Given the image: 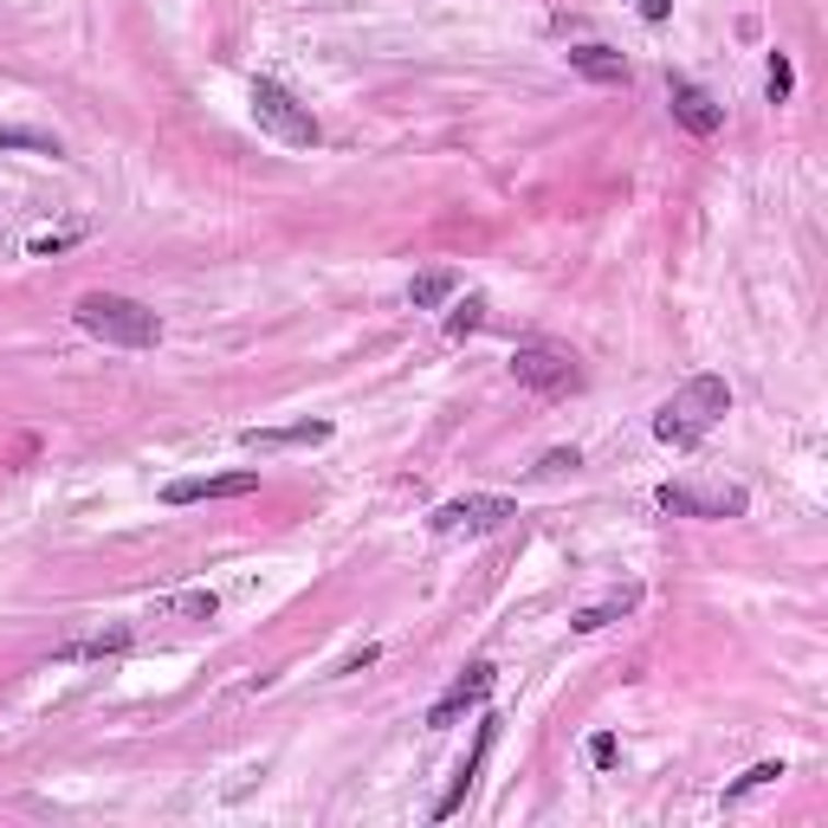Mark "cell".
<instances>
[{
    "label": "cell",
    "instance_id": "1",
    "mask_svg": "<svg viewBox=\"0 0 828 828\" xmlns=\"http://www.w3.org/2000/svg\"><path fill=\"white\" fill-rule=\"evenodd\" d=\"M725 414H732V382H725V376H687V382L660 402L654 434H660L667 447H699Z\"/></svg>",
    "mask_w": 828,
    "mask_h": 828
},
{
    "label": "cell",
    "instance_id": "2",
    "mask_svg": "<svg viewBox=\"0 0 828 828\" xmlns=\"http://www.w3.org/2000/svg\"><path fill=\"white\" fill-rule=\"evenodd\" d=\"M78 331L97 337V344H117V349H156L162 344V318L142 304V298H124V291H84L71 304Z\"/></svg>",
    "mask_w": 828,
    "mask_h": 828
},
{
    "label": "cell",
    "instance_id": "3",
    "mask_svg": "<svg viewBox=\"0 0 828 828\" xmlns=\"http://www.w3.org/2000/svg\"><path fill=\"white\" fill-rule=\"evenodd\" d=\"M246 104H253V124H260L266 137H278L285 149H318V142H324V124L311 117V104H298L278 78H253Z\"/></svg>",
    "mask_w": 828,
    "mask_h": 828
},
{
    "label": "cell",
    "instance_id": "4",
    "mask_svg": "<svg viewBox=\"0 0 828 828\" xmlns=\"http://www.w3.org/2000/svg\"><path fill=\"white\" fill-rule=\"evenodd\" d=\"M511 382L531 389V395H576V389H583V369H576V356L563 344L525 337V344L511 349Z\"/></svg>",
    "mask_w": 828,
    "mask_h": 828
},
{
    "label": "cell",
    "instance_id": "5",
    "mask_svg": "<svg viewBox=\"0 0 828 828\" xmlns=\"http://www.w3.org/2000/svg\"><path fill=\"white\" fill-rule=\"evenodd\" d=\"M511 518H518V505L505 492H467V498L434 505L427 531H440V538H485V531H505Z\"/></svg>",
    "mask_w": 828,
    "mask_h": 828
},
{
    "label": "cell",
    "instance_id": "6",
    "mask_svg": "<svg viewBox=\"0 0 828 828\" xmlns=\"http://www.w3.org/2000/svg\"><path fill=\"white\" fill-rule=\"evenodd\" d=\"M660 511L674 518H745L751 511V492L745 485H687V480H667L654 492Z\"/></svg>",
    "mask_w": 828,
    "mask_h": 828
},
{
    "label": "cell",
    "instance_id": "7",
    "mask_svg": "<svg viewBox=\"0 0 828 828\" xmlns=\"http://www.w3.org/2000/svg\"><path fill=\"white\" fill-rule=\"evenodd\" d=\"M667 111H674V124L687 137H718L725 130V104L712 91H699L692 78H680V71H667Z\"/></svg>",
    "mask_w": 828,
    "mask_h": 828
},
{
    "label": "cell",
    "instance_id": "8",
    "mask_svg": "<svg viewBox=\"0 0 828 828\" xmlns=\"http://www.w3.org/2000/svg\"><path fill=\"white\" fill-rule=\"evenodd\" d=\"M492 680H498V667H492V660H473V667H467V674H460L453 687H447L440 699H434V705H427V732H447V725H460V718H467V712L480 705L485 692H492Z\"/></svg>",
    "mask_w": 828,
    "mask_h": 828
},
{
    "label": "cell",
    "instance_id": "9",
    "mask_svg": "<svg viewBox=\"0 0 828 828\" xmlns=\"http://www.w3.org/2000/svg\"><path fill=\"white\" fill-rule=\"evenodd\" d=\"M498 725H505L498 712H485V718H480V738H473V751H467V763L453 770V783H447V796L434 803V823H447V816H460V803L473 796V783H480V763H485V751L498 745Z\"/></svg>",
    "mask_w": 828,
    "mask_h": 828
},
{
    "label": "cell",
    "instance_id": "10",
    "mask_svg": "<svg viewBox=\"0 0 828 828\" xmlns=\"http://www.w3.org/2000/svg\"><path fill=\"white\" fill-rule=\"evenodd\" d=\"M260 492V467H240V473H207V480H175L162 485V505H202V498H246Z\"/></svg>",
    "mask_w": 828,
    "mask_h": 828
},
{
    "label": "cell",
    "instance_id": "11",
    "mask_svg": "<svg viewBox=\"0 0 828 828\" xmlns=\"http://www.w3.org/2000/svg\"><path fill=\"white\" fill-rule=\"evenodd\" d=\"M337 434V421H298V427H246L240 447L246 453H278V447H324Z\"/></svg>",
    "mask_w": 828,
    "mask_h": 828
},
{
    "label": "cell",
    "instance_id": "12",
    "mask_svg": "<svg viewBox=\"0 0 828 828\" xmlns=\"http://www.w3.org/2000/svg\"><path fill=\"white\" fill-rule=\"evenodd\" d=\"M570 71L589 78V84H628V59H621L616 46H596V39L570 46Z\"/></svg>",
    "mask_w": 828,
    "mask_h": 828
},
{
    "label": "cell",
    "instance_id": "13",
    "mask_svg": "<svg viewBox=\"0 0 828 828\" xmlns=\"http://www.w3.org/2000/svg\"><path fill=\"white\" fill-rule=\"evenodd\" d=\"M130 628L117 621V628H104V634H84V641H71V647H59V660H117V654H130Z\"/></svg>",
    "mask_w": 828,
    "mask_h": 828
},
{
    "label": "cell",
    "instance_id": "14",
    "mask_svg": "<svg viewBox=\"0 0 828 828\" xmlns=\"http://www.w3.org/2000/svg\"><path fill=\"white\" fill-rule=\"evenodd\" d=\"M453 285H460L453 266H427V273L409 278V304H414V311H434V304H447V298H453Z\"/></svg>",
    "mask_w": 828,
    "mask_h": 828
},
{
    "label": "cell",
    "instance_id": "15",
    "mask_svg": "<svg viewBox=\"0 0 828 828\" xmlns=\"http://www.w3.org/2000/svg\"><path fill=\"white\" fill-rule=\"evenodd\" d=\"M634 609H641V589H616L609 602H596V609H583V616L570 621V634H596V628H609V621L634 616Z\"/></svg>",
    "mask_w": 828,
    "mask_h": 828
},
{
    "label": "cell",
    "instance_id": "16",
    "mask_svg": "<svg viewBox=\"0 0 828 828\" xmlns=\"http://www.w3.org/2000/svg\"><path fill=\"white\" fill-rule=\"evenodd\" d=\"M156 616L162 621H214L220 616V596H214V589H182V596L156 602Z\"/></svg>",
    "mask_w": 828,
    "mask_h": 828
},
{
    "label": "cell",
    "instance_id": "17",
    "mask_svg": "<svg viewBox=\"0 0 828 828\" xmlns=\"http://www.w3.org/2000/svg\"><path fill=\"white\" fill-rule=\"evenodd\" d=\"M0 149H33V156H66V142L53 130H26V124H7L0 130Z\"/></svg>",
    "mask_w": 828,
    "mask_h": 828
},
{
    "label": "cell",
    "instance_id": "18",
    "mask_svg": "<svg viewBox=\"0 0 828 828\" xmlns=\"http://www.w3.org/2000/svg\"><path fill=\"white\" fill-rule=\"evenodd\" d=\"M485 311H492V304H485L480 291H467V304H453V318H447V337H453V344H467L473 331H485Z\"/></svg>",
    "mask_w": 828,
    "mask_h": 828
},
{
    "label": "cell",
    "instance_id": "19",
    "mask_svg": "<svg viewBox=\"0 0 828 828\" xmlns=\"http://www.w3.org/2000/svg\"><path fill=\"white\" fill-rule=\"evenodd\" d=\"M790 91H796V66H790V53H770V71H763V97H770V104H790Z\"/></svg>",
    "mask_w": 828,
    "mask_h": 828
},
{
    "label": "cell",
    "instance_id": "20",
    "mask_svg": "<svg viewBox=\"0 0 828 828\" xmlns=\"http://www.w3.org/2000/svg\"><path fill=\"white\" fill-rule=\"evenodd\" d=\"M78 240H84V227H66V233H33V240H26V253H33V260H59V253H71Z\"/></svg>",
    "mask_w": 828,
    "mask_h": 828
},
{
    "label": "cell",
    "instance_id": "21",
    "mask_svg": "<svg viewBox=\"0 0 828 828\" xmlns=\"http://www.w3.org/2000/svg\"><path fill=\"white\" fill-rule=\"evenodd\" d=\"M777 777H783V763H751L738 783H725V803H738V796H751V790H770Z\"/></svg>",
    "mask_w": 828,
    "mask_h": 828
},
{
    "label": "cell",
    "instance_id": "22",
    "mask_svg": "<svg viewBox=\"0 0 828 828\" xmlns=\"http://www.w3.org/2000/svg\"><path fill=\"white\" fill-rule=\"evenodd\" d=\"M576 467H583V453H576V447H551V453L538 460V473H544V480H551V473H576Z\"/></svg>",
    "mask_w": 828,
    "mask_h": 828
},
{
    "label": "cell",
    "instance_id": "23",
    "mask_svg": "<svg viewBox=\"0 0 828 828\" xmlns=\"http://www.w3.org/2000/svg\"><path fill=\"white\" fill-rule=\"evenodd\" d=\"M616 758H621L616 732H596V738H589V763H596V770H616Z\"/></svg>",
    "mask_w": 828,
    "mask_h": 828
},
{
    "label": "cell",
    "instance_id": "24",
    "mask_svg": "<svg viewBox=\"0 0 828 828\" xmlns=\"http://www.w3.org/2000/svg\"><path fill=\"white\" fill-rule=\"evenodd\" d=\"M376 660H382V647H363V654H349L337 674H363V667H376Z\"/></svg>",
    "mask_w": 828,
    "mask_h": 828
},
{
    "label": "cell",
    "instance_id": "25",
    "mask_svg": "<svg viewBox=\"0 0 828 828\" xmlns=\"http://www.w3.org/2000/svg\"><path fill=\"white\" fill-rule=\"evenodd\" d=\"M667 13H674V0H641V20H647V26H660Z\"/></svg>",
    "mask_w": 828,
    "mask_h": 828
}]
</instances>
